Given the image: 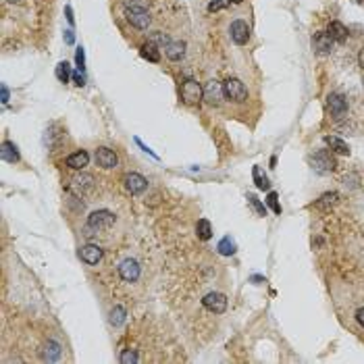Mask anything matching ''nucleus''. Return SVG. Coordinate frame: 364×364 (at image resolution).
Returning a JSON list of instances; mask_svg holds the SVG:
<instances>
[{"instance_id": "473e14b6", "label": "nucleus", "mask_w": 364, "mask_h": 364, "mask_svg": "<svg viewBox=\"0 0 364 364\" xmlns=\"http://www.w3.org/2000/svg\"><path fill=\"white\" fill-rule=\"evenodd\" d=\"M92 177L90 175H83V177H77V179H73V183H75V187H92Z\"/></svg>"}, {"instance_id": "c756f323", "label": "nucleus", "mask_w": 364, "mask_h": 364, "mask_svg": "<svg viewBox=\"0 0 364 364\" xmlns=\"http://www.w3.org/2000/svg\"><path fill=\"white\" fill-rule=\"evenodd\" d=\"M267 204L273 208V213L275 215H281V206H279V198H277V194L275 192H269V196H267Z\"/></svg>"}, {"instance_id": "4be33fe9", "label": "nucleus", "mask_w": 364, "mask_h": 364, "mask_svg": "<svg viewBox=\"0 0 364 364\" xmlns=\"http://www.w3.org/2000/svg\"><path fill=\"white\" fill-rule=\"evenodd\" d=\"M59 358H61V345H59L57 341H48V343L44 345V360L55 362V360H59Z\"/></svg>"}, {"instance_id": "bb28decb", "label": "nucleus", "mask_w": 364, "mask_h": 364, "mask_svg": "<svg viewBox=\"0 0 364 364\" xmlns=\"http://www.w3.org/2000/svg\"><path fill=\"white\" fill-rule=\"evenodd\" d=\"M254 181H256L258 189H269V187H271V183H269L267 175L263 177V173H260V169H258V167H254Z\"/></svg>"}, {"instance_id": "7ed1b4c3", "label": "nucleus", "mask_w": 364, "mask_h": 364, "mask_svg": "<svg viewBox=\"0 0 364 364\" xmlns=\"http://www.w3.org/2000/svg\"><path fill=\"white\" fill-rule=\"evenodd\" d=\"M223 92H225V98H229L231 102H244L248 98V90H246L244 81L235 79V77H231L223 83Z\"/></svg>"}, {"instance_id": "4c0bfd02", "label": "nucleus", "mask_w": 364, "mask_h": 364, "mask_svg": "<svg viewBox=\"0 0 364 364\" xmlns=\"http://www.w3.org/2000/svg\"><path fill=\"white\" fill-rule=\"evenodd\" d=\"M65 15H67V21L73 25V23H75V17H73V9H71V7H67V9H65Z\"/></svg>"}, {"instance_id": "2f4dec72", "label": "nucleus", "mask_w": 364, "mask_h": 364, "mask_svg": "<svg viewBox=\"0 0 364 364\" xmlns=\"http://www.w3.org/2000/svg\"><path fill=\"white\" fill-rule=\"evenodd\" d=\"M75 63H77V69H79V71H83V65H85V52H83V48H81V46L75 50Z\"/></svg>"}, {"instance_id": "b1692460", "label": "nucleus", "mask_w": 364, "mask_h": 364, "mask_svg": "<svg viewBox=\"0 0 364 364\" xmlns=\"http://www.w3.org/2000/svg\"><path fill=\"white\" fill-rule=\"evenodd\" d=\"M57 79L61 81V83H69V79H71V67H69V63L67 61H61L59 65H57Z\"/></svg>"}, {"instance_id": "1a4fd4ad", "label": "nucleus", "mask_w": 364, "mask_h": 364, "mask_svg": "<svg viewBox=\"0 0 364 364\" xmlns=\"http://www.w3.org/2000/svg\"><path fill=\"white\" fill-rule=\"evenodd\" d=\"M96 163L102 169H115L119 165V156L111 148H98L96 150Z\"/></svg>"}, {"instance_id": "58836bf2", "label": "nucleus", "mask_w": 364, "mask_h": 364, "mask_svg": "<svg viewBox=\"0 0 364 364\" xmlns=\"http://www.w3.org/2000/svg\"><path fill=\"white\" fill-rule=\"evenodd\" d=\"M65 42H67V44H73V42H75V36H73V31H71V29H67V31H65Z\"/></svg>"}, {"instance_id": "f257e3e1", "label": "nucleus", "mask_w": 364, "mask_h": 364, "mask_svg": "<svg viewBox=\"0 0 364 364\" xmlns=\"http://www.w3.org/2000/svg\"><path fill=\"white\" fill-rule=\"evenodd\" d=\"M179 96L187 107H196V104H200L204 100V88L196 79H185L179 88Z\"/></svg>"}, {"instance_id": "5701e85b", "label": "nucleus", "mask_w": 364, "mask_h": 364, "mask_svg": "<svg viewBox=\"0 0 364 364\" xmlns=\"http://www.w3.org/2000/svg\"><path fill=\"white\" fill-rule=\"evenodd\" d=\"M196 231H198V237L200 239H211L213 237V225H211V221H206V219H200L198 221V225H196Z\"/></svg>"}, {"instance_id": "39448f33", "label": "nucleus", "mask_w": 364, "mask_h": 364, "mask_svg": "<svg viewBox=\"0 0 364 364\" xmlns=\"http://www.w3.org/2000/svg\"><path fill=\"white\" fill-rule=\"evenodd\" d=\"M125 17H127V23L135 29H148L152 21L146 9H125Z\"/></svg>"}, {"instance_id": "2eb2a0df", "label": "nucleus", "mask_w": 364, "mask_h": 364, "mask_svg": "<svg viewBox=\"0 0 364 364\" xmlns=\"http://www.w3.org/2000/svg\"><path fill=\"white\" fill-rule=\"evenodd\" d=\"M312 46H315V50L319 52V55H329V52L333 50V40L327 31H319L315 38H312Z\"/></svg>"}, {"instance_id": "dca6fc26", "label": "nucleus", "mask_w": 364, "mask_h": 364, "mask_svg": "<svg viewBox=\"0 0 364 364\" xmlns=\"http://www.w3.org/2000/svg\"><path fill=\"white\" fill-rule=\"evenodd\" d=\"M140 55H142V59H146V61H150V63H159L161 61V50H159V46H156L154 42H146V44H142V48H140Z\"/></svg>"}, {"instance_id": "6e6552de", "label": "nucleus", "mask_w": 364, "mask_h": 364, "mask_svg": "<svg viewBox=\"0 0 364 364\" xmlns=\"http://www.w3.org/2000/svg\"><path fill=\"white\" fill-rule=\"evenodd\" d=\"M327 107H329V111H331V115L335 117V119H341L345 113H348V100L343 98V94H329L327 96Z\"/></svg>"}, {"instance_id": "72a5a7b5", "label": "nucleus", "mask_w": 364, "mask_h": 364, "mask_svg": "<svg viewBox=\"0 0 364 364\" xmlns=\"http://www.w3.org/2000/svg\"><path fill=\"white\" fill-rule=\"evenodd\" d=\"M121 362H123V364H129V362H137V354H135L133 350H125V352L121 354Z\"/></svg>"}, {"instance_id": "20e7f679", "label": "nucleus", "mask_w": 364, "mask_h": 364, "mask_svg": "<svg viewBox=\"0 0 364 364\" xmlns=\"http://www.w3.org/2000/svg\"><path fill=\"white\" fill-rule=\"evenodd\" d=\"M202 306L208 310V312H215V315H223L227 310V298L219 291H211L202 298Z\"/></svg>"}, {"instance_id": "393cba45", "label": "nucleus", "mask_w": 364, "mask_h": 364, "mask_svg": "<svg viewBox=\"0 0 364 364\" xmlns=\"http://www.w3.org/2000/svg\"><path fill=\"white\" fill-rule=\"evenodd\" d=\"M109 323H111L113 327H121V325L125 323V308H123V306H115V308L111 310Z\"/></svg>"}, {"instance_id": "37998d69", "label": "nucleus", "mask_w": 364, "mask_h": 364, "mask_svg": "<svg viewBox=\"0 0 364 364\" xmlns=\"http://www.w3.org/2000/svg\"><path fill=\"white\" fill-rule=\"evenodd\" d=\"M356 3H358L360 7H364V0H356Z\"/></svg>"}, {"instance_id": "c9c22d12", "label": "nucleus", "mask_w": 364, "mask_h": 364, "mask_svg": "<svg viewBox=\"0 0 364 364\" xmlns=\"http://www.w3.org/2000/svg\"><path fill=\"white\" fill-rule=\"evenodd\" d=\"M71 79H73V83H75V85H79V88H81V85H85V77H83V73H81V71H75V73L71 75Z\"/></svg>"}, {"instance_id": "a19ab883", "label": "nucleus", "mask_w": 364, "mask_h": 364, "mask_svg": "<svg viewBox=\"0 0 364 364\" xmlns=\"http://www.w3.org/2000/svg\"><path fill=\"white\" fill-rule=\"evenodd\" d=\"M358 63H360V67L364 69V48L360 50V55H358Z\"/></svg>"}, {"instance_id": "cd10ccee", "label": "nucleus", "mask_w": 364, "mask_h": 364, "mask_svg": "<svg viewBox=\"0 0 364 364\" xmlns=\"http://www.w3.org/2000/svg\"><path fill=\"white\" fill-rule=\"evenodd\" d=\"M248 200H250L252 208H254V211H256V213H258L260 217H265V215H267V206H265L263 202H260V200H258V198H256L254 194H250V196H248Z\"/></svg>"}, {"instance_id": "a878e982", "label": "nucleus", "mask_w": 364, "mask_h": 364, "mask_svg": "<svg viewBox=\"0 0 364 364\" xmlns=\"http://www.w3.org/2000/svg\"><path fill=\"white\" fill-rule=\"evenodd\" d=\"M219 252L223 254V256H231V254H235V244H233V239L227 235V237H223L221 241H219Z\"/></svg>"}, {"instance_id": "f03ea898", "label": "nucleus", "mask_w": 364, "mask_h": 364, "mask_svg": "<svg viewBox=\"0 0 364 364\" xmlns=\"http://www.w3.org/2000/svg\"><path fill=\"white\" fill-rule=\"evenodd\" d=\"M310 163H312V167H315V171L321 173V175L333 173V171L337 169V163H335L333 154H331L329 150H319V152L310 159Z\"/></svg>"}, {"instance_id": "c85d7f7f", "label": "nucleus", "mask_w": 364, "mask_h": 364, "mask_svg": "<svg viewBox=\"0 0 364 364\" xmlns=\"http://www.w3.org/2000/svg\"><path fill=\"white\" fill-rule=\"evenodd\" d=\"M150 42H154L156 46H167L171 40H169V36H167V33H163V31H152Z\"/></svg>"}, {"instance_id": "79ce46f5", "label": "nucleus", "mask_w": 364, "mask_h": 364, "mask_svg": "<svg viewBox=\"0 0 364 364\" xmlns=\"http://www.w3.org/2000/svg\"><path fill=\"white\" fill-rule=\"evenodd\" d=\"M231 3H233V5H241V3H244V0H231Z\"/></svg>"}, {"instance_id": "ea45409f", "label": "nucleus", "mask_w": 364, "mask_h": 364, "mask_svg": "<svg viewBox=\"0 0 364 364\" xmlns=\"http://www.w3.org/2000/svg\"><path fill=\"white\" fill-rule=\"evenodd\" d=\"M356 321H358V323L364 327V308H360V310L356 312Z\"/></svg>"}, {"instance_id": "a211bd4d", "label": "nucleus", "mask_w": 364, "mask_h": 364, "mask_svg": "<svg viewBox=\"0 0 364 364\" xmlns=\"http://www.w3.org/2000/svg\"><path fill=\"white\" fill-rule=\"evenodd\" d=\"M327 33L331 36L333 42H345L348 40V27L339 21H331L329 27H327Z\"/></svg>"}, {"instance_id": "e433bc0d", "label": "nucleus", "mask_w": 364, "mask_h": 364, "mask_svg": "<svg viewBox=\"0 0 364 364\" xmlns=\"http://www.w3.org/2000/svg\"><path fill=\"white\" fill-rule=\"evenodd\" d=\"M0 96H3V104H9V98H11V92L7 85H0Z\"/></svg>"}, {"instance_id": "6ab92c4d", "label": "nucleus", "mask_w": 364, "mask_h": 364, "mask_svg": "<svg viewBox=\"0 0 364 364\" xmlns=\"http://www.w3.org/2000/svg\"><path fill=\"white\" fill-rule=\"evenodd\" d=\"M337 200H339L337 192H327L315 202V208H319V211H331V208L337 204Z\"/></svg>"}, {"instance_id": "ddd939ff", "label": "nucleus", "mask_w": 364, "mask_h": 364, "mask_svg": "<svg viewBox=\"0 0 364 364\" xmlns=\"http://www.w3.org/2000/svg\"><path fill=\"white\" fill-rule=\"evenodd\" d=\"M79 258L85 265H98L100 258H102V248L94 246V244H85V246L79 248Z\"/></svg>"}, {"instance_id": "9d476101", "label": "nucleus", "mask_w": 364, "mask_h": 364, "mask_svg": "<svg viewBox=\"0 0 364 364\" xmlns=\"http://www.w3.org/2000/svg\"><path fill=\"white\" fill-rule=\"evenodd\" d=\"M229 33H231V40H233L235 44L244 46V44H248V40H250V25H248L246 21L237 19V21H233V23H231Z\"/></svg>"}, {"instance_id": "4468645a", "label": "nucleus", "mask_w": 364, "mask_h": 364, "mask_svg": "<svg viewBox=\"0 0 364 364\" xmlns=\"http://www.w3.org/2000/svg\"><path fill=\"white\" fill-rule=\"evenodd\" d=\"M185 42L183 40H171L167 46H165V55H167V59L169 61H173V63H179L183 57H185Z\"/></svg>"}, {"instance_id": "412c9836", "label": "nucleus", "mask_w": 364, "mask_h": 364, "mask_svg": "<svg viewBox=\"0 0 364 364\" xmlns=\"http://www.w3.org/2000/svg\"><path fill=\"white\" fill-rule=\"evenodd\" d=\"M325 144L333 150V152H337V154H350V146L341 140V137H335V135H327L325 137Z\"/></svg>"}, {"instance_id": "0eeeda50", "label": "nucleus", "mask_w": 364, "mask_h": 364, "mask_svg": "<svg viewBox=\"0 0 364 364\" xmlns=\"http://www.w3.org/2000/svg\"><path fill=\"white\" fill-rule=\"evenodd\" d=\"M223 98H225V92H223V85L219 81L213 79L204 85V100L211 104V107H219V104L223 102Z\"/></svg>"}, {"instance_id": "f8f14e48", "label": "nucleus", "mask_w": 364, "mask_h": 364, "mask_svg": "<svg viewBox=\"0 0 364 364\" xmlns=\"http://www.w3.org/2000/svg\"><path fill=\"white\" fill-rule=\"evenodd\" d=\"M123 183H125L127 192H131V194H142V192H146V187H148V179L142 177L140 173H127V175L123 177Z\"/></svg>"}, {"instance_id": "9b49d317", "label": "nucleus", "mask_w": 364, "mask_h": 364, "mask_svg": "<svg viewBox=\"0 0 364 364\" xmlns=\"http://www.w3.org/2000/svg\"><path fill=\"white\" fill-rule=\"evenodd\" d=\"M119 275H121L123 281H129V283L137 281V277H140V265H137V260L125 258L123 263L119 265Z\"/></svg>"}, {"instance_id": "f3484780", "label": "nucleus", "mask_w": 364, "mask_h": 364, "mask_svg": "<svg viewBox=\"0 0 364 364\" xmlns=\"http://www.w3.org/2000/svg\"><path fill=\"white\" fill-rule=\"evenodd\" d=\"M88 163H90V154H88L85 150H77V152H73L69 159H67V167H71V169H75V171L88 167Z\"/></svg>"}, {"instance_id": "423d86ee", "label": "nucleus", "mask_w": 364, "mask_h": 364, "mask_svg": "<svg viewBox=\"0 0 364 364\" xmlns=\"http://www.w3.org/2000/svg\"><path fill=\"white\" fill-rule=\"evenodd\" d=\"M113 225H115V215L111 211H96L88 219V227L90 229H109Z\"/></svg>"}, {"instance_id": "aec40b11", "label": "nucleus", "mask_w": 364, "mask_h": 364, "mask_svg": "<svg viewBox=\"0 0 364 364\" xmlns=\"http://www.w3.org/2000/svg\"><path fill=\"white\" fill-rule=\"evenodd\" d=\"M0 156H3V161H7V163H19V148L13 142H3Z\"/></svg>"}, {"instance_id": "7c9ffc66", "label": "nucleus", "mask_w": 364, "mask_h": 364, "mask_svg": "<svg viewBox=\"0 0 364 364\" xmlns=\"http://www.w3.org/2000/svg\"><path fill=\"white\" fill-rule=\"evenodd\" d=\"M125 9H146L148 7V0H123Z\"/></svg>"}, {"instance_id": "f704fd0d", "label": "nucleus", "mask_w": 364, "mask_h": 364, "mask_svg": "<svg viewBox=\"0 0 364 364\" xmlns=\"http://www.w3.org/2000/svg\"><path fill=\"white\" fill-rule=\"evenodd\" d=\"M229 3H231V0H213V3L208 5V11L215 13V11H219V9H225Z\"/></svg>"}]
</instances>
